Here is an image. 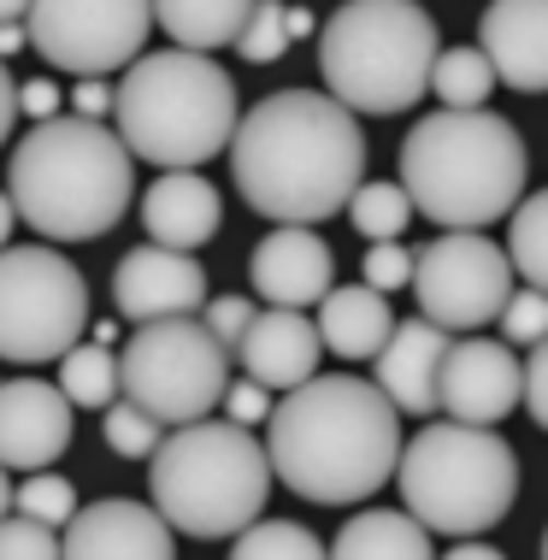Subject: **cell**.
I'll list each match as a JSON object with an SVG mask.
<instances>
[{
    "mask_svg": "<svg viewBox=\"0 0 548 560\" xmlns=\"http://www.w3.org/2000/svg\"><path fill=\"white\" fill-rule=\"evenodd\" d=\"M30 19V0H0V24H24Z\"/></svg>",
    "mask_w": 548,
    "mask_h": 560,
    "instance_id": "47",
    "label": "cell"
},
{
    "mask_svg": "<svg viewBox=\"0 0 548 560\" xmlns=\"http://www.w3.org/2000/svg\"><path fill=\"white\" fill-rule=\"evenodd\" d=\"M106 448L113 454H125V460H154V448L165 443V425L148 407H136V401H125L118 396L113 407H106Z\"/></svg>",
    "mask_w": 548,
    "mask_h": 560,
    "instance_id": "30",
    "label": "cell"
},
{
    "mask_svg": "<svg viewBox=\"0 0 548 560\" xmlns=\"http://www.w3.org/2000/svg\"><path fill=\"white\" fill-rule=\"evenodd\" d=\"M231 177L242 201L271 224H318L348 213L365 177L360 118L337 95L278 89L242 113L231 136Z\"/></svg>",
    "mask_w": 548,
    "mask_h": 560,
    "instance_id": "1",
    "label": "cell"
},
{
    "mask_svg": "<svg viewBox=\"0 0 548 560\" xmlns=\"http://www.w3.org/2000/svg\"><path fill=\"white\" fill-rule=\"evenodd\" d=\"M543 560H548V532H543Z\"/></svg>",
    "mask_w": 548,
    "mask_h": 560,
    "instance_id": "49",
    "label": "cell"
},
{
    "mask_svg": "<svg viewBox=\"0 0 548 560\" xmlns=\"http://www.w3.org/2000/svg\"><path fill=\"white\" fill-rule=\"evenodd\" d=\"M330 560H436L431 532L401 508H365L337 532Z\"/></svg>",
    "mask_w": 548,
    "mask_h": 560,
    "instance_id": "23",
    "label": "cell"
},
{
    "mask_svg": "<svg viewBox=\"0 0 548 560\" xmlns=\"http://www.w3.org/2000/svg\"><path fill=\"white\" fill-rule=\"evenodd\" d=\"M271 407H278V401H271V389L254 384V377H236V384L224 389V419H231V425H248V431L266 425Z\"/></svg>",
    "mask_w": 548,
    "mask_h": 560,
    "instance_id": "37",
    "label": "cell"
},
{
    "mask_svg": "<svg viewBox=\"0 0 548 560\" xmlns=\"http://www.w3.org/2000/svg\"><path fill=\"white\" fill-rule=\"evenodd\" d=\"M495 66H490V54L483 48H448V54H436V71H431V95L443 101V107H483V101L495 95Z\"/></svg>",
    "mask_w": 548,
    "mask_h": 560,
    "instance_id": "26",
    "label": "cell"
},
{
    "mask_svg": "<svg viewBox=\"0 0 548 560\" xmlns=\"http://www.w3.org/2000/svg\"><path fill=\"white\" fill-rule=\"evenodd\" d=\"M348 219H354V231L372 236V242H401L407 219H413V195L401 184H360L354 201H348Z\"/></svg>",
    "mask_w": 548,
    "mask_h": 560,
    "instance_id": "29",
    "label": "cell"
},
{
    "mask_svg": "<svg viewBox=\"0 0 548 560\" xmlns=\"http://www.w3.org/2000/svg\"><path fill=\"white\" fill-rule=\"evenodd\" d=\"M301 36H313V12L307 7H289V42H301Z\"/></svg>",
    "mask_w": 548,
    "mask_h": 560,
    "instance_id": "45",
    "label": "cell"
},
{
    "mask_svg": "<svg viewBox=\"0 0 548 560\" xmlns=\"http://www.w3.org/2000/svg\"><path fill=\"white\" fill-rule=\"evenodd\" d=\"M318 354H325V337H318V319H307V313L295 307H266L254 313L248 337H242L236 360L242 372L254 377V384L266 389H301L307 377H318Z\"/></svg>",
    "mask_w": 548,
    "mask_h": 560,
    "instance_id": "20",
    "label": "cell"
},
{
    "mask_svg": "<svg viewBox=\"0 0 548 560\" xmlns=\"http://www.w3.org/2000/svg\"><path fill=\"white\" fill-rule=\"evenodd\" d=\"M236 54L248 59V66H271V59L289 54V7L283 0H260V7H254V19L242 24V36H236Z\"/></svg>",
    "mask_w": 548,
    "mask_h": 560,
    "instance_id": "32",
    "label": "cell"
},
{
    "mask_svg": "<svg viewBox=\"0 0 548 560\" xmlns=\"http://www.w3.org/2000/svg\"><path fill=\"white\" fill-rule=\"evenodd\" d=\"M224 224V201L219 189L207 184L201 172H160L154 184L142 189V231L160 242V248H207Z\"/></svg>",
    "mask_w": 548,
    "mask_h": 560,
    "instance_id": "21",
    "label": "cell"
},
{
    "mask_svg": "<svg viewBox=\"0 0 548 560\" xmlns=\"http://www.w3.org/2000/svg\"><path fill=\"white\" fill-rule=\"evenodd\" d=\"M401 189L436 231H483L525 201V142L490 107H443L407 130Z\"/></svg>",
    "mask_w": 548,
    "mask_h": 560,
    "instance_id": "4",
    "label": "cell"
},
{
    "mask_svg": "<svg viewBox=\"0 0 548 560\" xmlns=\"http://www.w3.org/2000/svg\"><path fill=\"white\" fill-rule=\"evenodd\" d=\"M30 48L71 78H106L142 59L154 0H30Z\"/></svg>",
    "mask_w": 548,
    "mask_h": 560,
    "instance_id": "12",
    "label": "cell"
},
{
    "mask_svg": "<svg viewBox=\"0 0 548 560\" xmlns=\"http://www.w3.org/2000/svg\"><path fill=\"white\" fill-rule=\"evenodd\" d=\"M525 401V366L508 342L466 337L448 348L443 366V413L454 425H501Z\"/></svg>",
    "mask_w": 548,
    "mask_h": 560,
    "instance_id": "14",
    "label": "cell"
},
{
    "mask_svg": "<svg viewBox=\"0 0 548 560\" xmlns=\"http://www.w3.org/2000/svg\"><path fill=\"white\" fill-rule=\"evenodd\" d=\"M59 101H66V89H59L54 78H30V83H19V113L36 118V125L59 118Z\"/></svg>",
    "mask_w": 548,
    "mask_h": 560,
    "instance_id": "39",
    "label": "cell"
},
{
    "mask_svg": "<svg viewBox=\"0 0 548 560\" xmlns=\"http://www.w3.org/2000/svg\"><path fill=\"white\" fill-rule=\"evenodd\" d=\"M436 54L443 42L419 0H342L318 30L325 95L372 118L407 113L419 95H431Z\"/></svg>",
    "mask_w": 548,
    "mask_h": 560,
    "instance_id": "7",
    "label": "cell"
},
{
    "mask_svg": "<svg viewBox=\"0 0 548 560\" xmlns=\"http://www.w3.org/2000/svg\"><path fill=\"white\" fill-rule=\"evenodd\" d=\"M266 454L283 490L318 508L377 495L401 466V413L372 377H307L271 407Z\"/></svg>",
    "mask_w": 548,
    "mask_h": 560,
    "instance_id": "2",
    "label": "cell"
},
{
    "mask_svg": "<svg viewBox=\"0 0 548 560\" xmlns=\"http://www.w3.org/2000/svg\"><path fill=\"white\" fill-rule=\"evenodd\" d=\"M66 101H71V113H78V118H95V125H101V118L113 113L118 89H106L101 78H78V89H66Z\"/></svg>",
    "mask_w": 548,
    "mask_h": 560,
    "instance_id": "40",
    "label": "cell"
},
{
    "mask_svg": "<svg viewBox=\"0 0 548 560\" xmlns=\"http://www.w3.org/2000/svg\"><path fill=\"white\" fill-rule=\"evenodd\" d=\"M12 224H19V207H12V195L0 189V248H12V242H7V236H12Z\"/></svg>",
    "mask_w": 548,
    "mask_h": 560,
    "instance_id": "44",
    "label": "cell"
},
{
    "mask_svg": "<svg viewBox=\"0 0 548 560\" xmlns=\"http://www.w3.org/2000/svg\"><path fill=\"white\" fill-rule=\"evenodd\" d=\"M389 330H395V313L384 290H372V283H342V290L318 301V337L342 360H377Z\"/></svg>",
    "mask_w": 548,
    "mask_h": 560,
    "instance_id": "22",
    "label": "cell"
},
{
    "mask_svg": "<svg viewBox=\"0 0 548 560\" xmlns=\"http://www.w3.org/2000/svg\"><path fill=\"white\" fill-rule=\"evenodd\" d=\"M248 283L260 290V301H271V307L307 313L337 290V260H330L325 236H313V224H278V231L260 236V248H254Z\"/></svg>",
    "mask_w": 548,
    "mask_h": 560,
    "instance_id": "17",
    "label": "cell"
},
{
    "mask_svg": "<svg viewBox=\"0 0 548 560\" xmlns=\"http://www.w3.org/2000/svg\"><path fill=\"white\" fill-rule=\"evenodd\" d=\"M448 330L431 319H401L389 330L384 354L372 360V384L395 401V413L431 419L443 413V366H448Z\"/></svg>",
    "mask_w": 548,
    "mask_h": 560,
    "instance_id": "18",
    "label": "cell"
},
{
    "mask_svg": "<svg viewBox=\"0 0 548 560\" xmlns=\"http://www.w3.org/2000/svg\"><path fill=\"white\" fill-rule=\"evenodd\" d=\"M12 508L30 513V520H42V525H54V532H66V525L78 520V490L59 472H30L19 490H12Z\"/></svg>",
    "mask_w": 548,
    "mask_h": 560,
    "instance_id": "31",
    "label": "cell"
},
{
    "mask_svg": "<svg viewBox=\"0 0 548 560\" xmlns=\"http://www.w3.org/2000/svg\"><path fill=\"white\" fill-rule=\"evenodd\" d=\"M271 483L278 472H271L266 443L231 419L177 425L148 460V495L165 513V525L201 542L248 532L266 513Z\"/></svg>",
    "mask_w": 548,
    "mask_h": 560,
    "instance_id": "6",
    "label": "cell"
},
{
    "mask_svg": "<svg viewBox=\"0 0 548 560\" xmlns=\"http://www.w3.org/2000/svg\"><path fill=\"white\" fill-rule=\"evenodd\" d=\"M401 508L424 532L443 537H483L508 520L520 502V454L490 425H419V436L401 448Z\"/></svg>",
    "mask_w": 548,
    "mask_h": 560,
    "instance_id": "8",
    "label": "cell"
},
{
    "mask_svg": "<svg viewBox=\"0 0 548 560\" xmlns=\"http://www.w3.org/2000/svg\"><path fill=\"white\" fill-rule=\"evenodd\" d=\"M413 266H419V254L407 248V242H372V248H365V283H372V290H401V283H413Z\"/></svg>",
    "mask_w": 548,
    "mask_h": 560,
    "instance_id": "35",
    "label": "cell"
},
{
    "mask_svg": "<svg viewBox=\"0 0 548 560\" xmlns=\"http://www.w3.org/2000/svg\"><path fill=\"white\" fill-rule=\"evenodd\" d=\"M520 290V271H513L508 248L495 236L478 231H443L436 242L419 248L413 266V295L419 313L443 330H483L501 319L508 295Z\"/></svg>",
    "mask_w": 548,
    "mask_h": 560,
    "instance_id": "11",
    "label": "cell"
},
{
    "mask_svg": "<svg viewBox=\"0 0 548 560\" xmlns=\"http://www.w3.org/2000/svg\"><path fill=\"white\" fill-rule=\"evenodd\" d=\"M12 513V478H7V466H0V520Z\"/></svg>",
    "mask_w": 548,
    "mask_h": 560,
    "instance_id": "48",
    "label": "cell"
},
{
    "mask_svg": "<svg viewBox=\"0 0 548 560\" xmlns=\"http://www.w3.org/2000/svg\"><path fill=\"white\" fill-rule=\"evenodd\" d=\"M525 407H530V419L548 431V337L530 348V360H525Z\"/></svg>",
    "mask_w": 548,
    "mask_h": 560,
    "instance_id": "38",
    "label": "cell"
},
{
    "mask_svg": "<svg viewBox=\"0 0 548 560\" xmlns=\"http://www.w3.org/2000/svg\"><path fill=\"white\" fill-rule=\"evenodd\" d=\"M113 307L125 313L130 325L201 313L207 307V271H201L195 254L142 242V248H130L125 260H118V271H113Z\"/></svg>",
    "mask_w": 548,
    "mask_h": 560,
    "instance_id": "13",
    "label": "cell"
},
{
    "mask_svg": "<svg viewBox=\"0 0 548 560\" xmlns=\"http://www.w3.org/2000/svg\"><path fill=\"white\" fill-rule=\"evenodd\" d=\"M0 560H59V532L30 513L0 520Z\"/></svg>",
    "mask_w": 548,
    "mask_h": 560,
    "instance_id": "34",
    "label": "cell"
},
{
    "mask_svg": "<svg viewBox=\"0 0 548 560\" xmlns=\"http://www.w3.org/2000/svg\"><path fill=\"white\" fill-rule=\"evenodd\" d=\"M59 389H66L71 407H89V413H106L118 396H125V384H118V354L101 342H78L71 354H59Z\"/></svg>",
    "mask_w": 548,
    "mask_h": 560,
    "instance_id": "25",
    "label": "cell"
},
{
    "mask_svg": "<svg viewBox=\"0 0 548 560\" xmlns=\"http://www.w3.org/2000/svg\"><path fill=\"white\" fill-rule=\"evenodd\" d=\"M260 0H154V24L177 48L212 54V48H236L242 24L254 19Z\"/></svg>",
    "mask_w": 548,
    "mask_h": 560,
    "instance_id": "24",
    "label": "cell"
},
{
    "mask_svg": "<svg viewBox=\"0 0 548 560\" xmlns=\"http://www.w3.org/2000/svg\"><path fill=\"white\" fill-rule=\"evenodd\" d=\"M201 325L236 354L242 337H248V325H254V301L248 295H212L207 307H201Z\"/></svg>",
    "mask_w": 548,
    "mask_h": 560,
    "instance_id": "36",
    "label": "cell"
},
{
    "mask_svg": "<svg viewBox=\"0 0 548 560\" xmlns=\"http://www.w3.org/2000/svg\"><path fill=\"white\" fill-rule=\"evenodd\" d=\"M508 260L530 290L548 295V189L525 195L513 207V231H508Z\"/></svg>",
    "mask_w": 548,
    "mask_h": 560,
    "instance_id": "27",
    "label": "cell"
},
{
    "mask_svg": "<svg viewBox=\"0 0 548 560\" xmlns=\"http://www.w3.org/2000/svg\"><path fill=\"white\" fill-rule=\"evenodd\" d=\"M71 448V401L48 377H7L0 384V466L7 472H48Z\"/></svg>",
    "mask_w": 548,
    "mask_h": 560,
    "instance_id": "15",
    "label": "cell"
},
{
    "mask_svg": "<svg viewBox=\"0 0 548 560\" xmlns=\"http://www.w3.org/2000/svg\"><path fill=\"white\" fill-rule=\"evenodd\" d=\"M478 48L495 78L520 95L548 89V0H490L478 19Z\"/></svg>",
    "mask_w": 548,
    "mask_h": 560,
    "instance_id": "19",
    "label": "cell"
},
{
    "mask_svg": "<svg viewBox=\"0 0 548 560\" xmlns=\"http://www.w3.org/2000/svg\"><path fill=\"white\" fill-rule=\"evenodd\" d=\"M501 337L520 342V348H537L548 337V295L520 283V290L508 295V307H501Z\"/></svg>",
    "mask_w": 548,
    "mask_h": 560,
    "instance_id": "33",
    "label": "cell"
},
{
    "mask_svg": "<svg viewBox=\"0 0 548 560\" xmlns=\"http://www.w3.org/2000/svg\"><path fill=\"white\" fill-rule=\"evenodd\" d=\"M89 342H101V348H118V342H125V330H118V319H101V325H95V337H89Z\"/></svg>",
    "mask_w": 548,
    "mask_h": 560,
    "instance_id": "46",
    "label": "cell"
},
{
    "mask_svg": "<svg viewBox=\"0 0 548 560\" xmlns=\"http://www.w3.org/2000/svg\"><path fill=\"white\" fill-rule=\"evenodd\" d=\"M443 560H508V555H501V549H490V542H478V537H466L460 549H448Z\"/></svg>",
    "mask_w": 548,
    "mask_h": 560,
    "instance_id": "42",
    "label": "cell"
},
{
    "mask_svg": "<svg viewBox=\"0 0 548 560\" xmlns=\"http://www.w3.org/2000/svg\"><path fill=\"white\" fill-rule=\"evenodd\" d=\"M89 283L83 271L48 242L0 248V360L42 366L83 342Z\"/></svg>",
    "mask_w": 548,
    "mask_h": 560,
    "instance_id": "10",
    "label": "cell"
},
{
    "mask_svg": "<svg viewBox=\"0 0 548 560\" xmlns=\"http://www.w3.org/2000/svg\"><path fill=\"white\" fill-rule=\"evenodd\" d=\"M236 125V78L212 54L160 48L125 66L113 130L125 136L136 160L160 165V172H195L231 148Z\"/></svg>",
    "mask_w": 548,
    "mask_h": 560,
    "instance_id": "5",
    "label": "cell"
},
{
    "mask_svg": "<svg viewBox=\"0 0 548 560\" xmlns=\"http://www.w3.org/2000/svg\"><path fill=\"white\" fill-rule=\"evenodd\" d=\"M118 384H125V401L148 407L160 425H195L231 389V348L195 313L136 325L118 348Z\"/></svg>",
    "mask_w": 548,
    "mask_h": 560,
    "instance_id": "9",
    "label": "cell"
},
{
    "mask_svg": "<svg viewBox=\"0 0 548 560\" xmlns=\"http://www.w3.org/2000/svg\"><path fill=\"white\" fill-rule=\"evenodd\" d=\"M59 560H177V532L154 502L106 495L95 508H78L59 537Z\"/></svg>",
    "mask_w": 548,
    "mask_h": 560,
    "instance_id": "16",
    "label": "cell"
},
{
    "mask_svg": "<svg viewBox=\"0 0 548 560\" xmlns=\"http://www.w3.org/2000/svg\"><path fill=\"white\" fill-rule=\"evenodd\" d=\"M7 195L48 242H95L106 236L136 201V154L125 136L95 125V118H48L12 142Z\"/></svg>",
    "mask_w": 548,
    "mask_h": 560,
    "instance_id": "3",
    "label": "cell"
},
{
    "mask_svg": "<svg viewBox=\"0 0 548 560\" xmlns=\"http://www.w3.org/2000/svg\"><path fill=\"white\" fill-rule=\"evenodd\" d=\"M12 125H19V78H12L7 59H0V142L12 136Z\"/></svg>",
    "mask_w": 548,
    "mask_h": 560,
    "instance_id": "41",
    "label": "cell"
},
{
    "mask_svg": "<svg viewBox=\"0 0 548 560\" xmlns=\"http://www.w3.org/2000/svg\"><path fill=\"white\" fill-rule=\"evenodd\" d=\"M19 48H30V30L24 24H0V59L19 54Z\"/></svg>",
    "mask_w": 548,
    "mask_h": 560,
    "instance_id": "43",
    "label": "cell"
},
{
    "mask_svg": "<svg viewBox=\"0 0 548 560\" xmlns=\"http://www.w3.org/2000/svg\"><path fill=\"white\" fill-rule=\"evenodd\" d=\"M231 560H330V549L295 520H254L236 537Z\"/></svg>",
    "mask_w": 548,
    "mask_h": 560,
    "instance_id": "28",
    "label": "cell"
}]
</instances>
